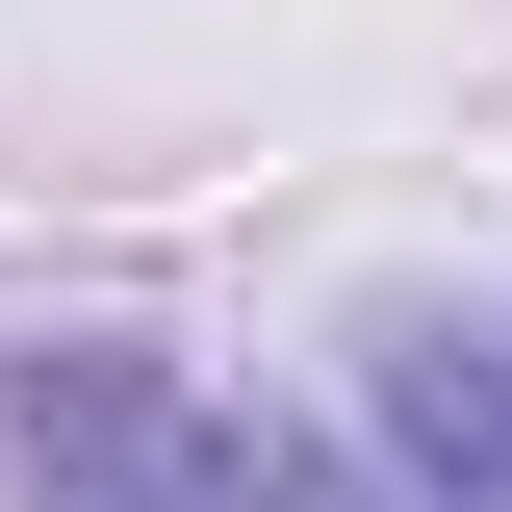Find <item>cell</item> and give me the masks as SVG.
Wrapping results in <instances>:
<instances>
[{
	"label": "cell",
	"mask_w": 512,
	"mask_h": 512,
	"mask_svg": "<svg viewBox=\"0 0 512 512\" xmlns=\"http://www.w3.org/2000/svg\"><path fill=\"white\" fill-rule=\"evenodd\" d=\"M0 461H26L52 512H436L410 461H333V436H282V410H231V384L128 359V333L0 359Z\"/></svg>",
	"instance_id": "obj_1"
},
{
	"label": "cell",
	"mask_w": 512,
	"mask_h": 512,
	"mask_svg": "<svg viewBox=\"0 0 512 512\" xmlns=\"http://www.w3.org/2000/svg\"><path fill=\"white\" fill-rule=\"evenodd\" d=\"M384 461H410L436 512H512V333H461V308L384 333Z\"/></svg>",
	"instance_id": "obj_2"
}]
</instances>
